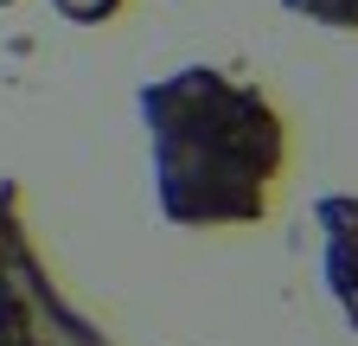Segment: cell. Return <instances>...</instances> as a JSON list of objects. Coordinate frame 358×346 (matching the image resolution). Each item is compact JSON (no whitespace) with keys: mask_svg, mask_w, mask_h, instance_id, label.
<instances>
[{"mask_svg":"<svg viewBox=\"0 0 358 346\" xmlns=\"http://www.w3.org/2000/svg\"><path fill=\"white\" fill-rule=\"evenodd\" d=\"M134 122L148 135L154 205L173 231H243L268 219L294 135L256 77L179 64L134 90Z\"/></svg>","mask_w":358,"mask_h":346,"instance_id":"obj_1","label":"cell"},{"mask_svg":"<svg viewBox=\"0 0 358 346\" xmlns=\"http://www.w3.org/2000/svg\"><path fill=\"white\" fill-rule=\"evenodd\" d=\"M0 346H115L52 282L38 237L26 225L20 180H0Z\"/></svg>","mask_w":358,"mask_h":346,"instance_id":"obj_2","label":"cell"},{"mask_svg":"<svg viewBox=\"0 0 358 346\" xmlns=\"http://www.w3.org/2000/svg\"><path fill=\"white\" fill-rule=\"evenodd\" d=\"M313 225H320V289L345 333H358V193H320Z\"/></svg>","mask_w":358,"mask_h":346,"instance_id":"obj_3","label":"cell"},{"mask_svg":"<svg viewBox=\"0 0 358 346\" xmlns=\"http://www.w3.org/2000/svg\"><path fill=\"white\" fill-rule=\"evenodd\" d=\"M282 7L307 26H327V32H358V0H282Z\"/></svg>","mask_w":358,"mask_h":346,"instance_id":"obj_4","label":"cell"},{"mask_svg":"<svg viewBox=\"0 0 358 346\" xmlns=\"http://www.w3.org/2000/svg\"><path fill=\"white\" fill-rule=\"evenodd\" d=\"M45 7H52L64 26H109V20H122V7H128V0H45Z\"/></svg>","mask_w":358,"mask_h":346,"instance_id":"obj_5","label":"cell"},{"mask_svg":"<svg viewBox=\"0 0 358 346\" xmlns=\"http://www.w3.org/2000/svg\"><path fill=\"white\" fill-rule=\"evenodd\" d=\"M0 7H20V0H0Z\"/></svg>","mask_w":358,"mask_h":346,"instance_id":"obj_6","label":"cell"}]
</instances>
